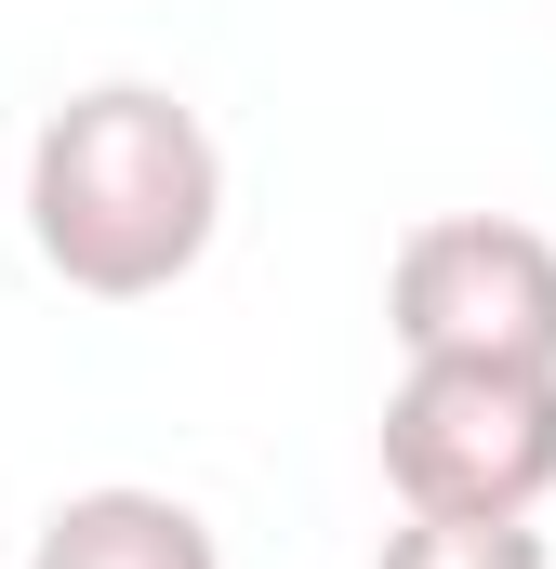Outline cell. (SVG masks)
I'll use <instances>...</instances> for the list:
<instances>
[{
    "mask_svg": "<svg viewBox=\"0 0 556 569\" xmlns=\"http://www.w3.org/2000/svg\"><path fill=\"white\" fill-rule=\"evenodd\" d=\"M226 226V146L159 80H93L27 133V252L93 305L172 291Z\"/></svg>",
    "mask_w": 556,
    "mask_h": 569,
    "instance_id": "1",
    "label": "cell"
},
{
    "mask_svg": "<svg viewBox=\"0 0 556 569\" xmlns=\"http://www.w3.org/2000/svg\"><path fill=\"white\" fill-rule=\"evenodd\" d=\"M385 490L411 517H544L556 371L544 358H411L385 398Z\"/></svg>",
    "mask_w": 556,
    "mask_h": 569,
    "instance_id": "2",
    "label": "cell"
},
{
    "mask_svg": "<svg viewBox=\"0 0 556 569\" xmlns=\"http://www.w3.org/2000/svg\"><path fill=\"white\" fill-rule=\"evenodd\" d=\"M398 358H544L556 371V239L517 212H437L385 266Z\"/></svg>",
    "mask_w": 556,
    "mask_h": 569,
    "instance_id": "3",
    "label": "cell"
},
{
    "mask_svg": "<svg viewBox=\"0 0 556 569\" xmlns=\"http://www.w3.org/2000/svg\"><path fill=\"white\" fill-rule=\"evenodd\" d=\"M27 569H226V543H212V517H199V503L107 477V490H67V503L40 517Z\"/></svg>",
    "mask_w": 556,
    "mask_h": 569,
    "instance_id": "4",
    "label": "cell"
},
{
    "mask_svg": "<svg viewBox=\"0 0 556 569\" xmlns=\"http://www.w3.org/2000/svg\"><path fill=\"white\" fill-rule=\"evenodd\" d=\"M371 569H556V557L530 517H411V530H385Z\"/></svg>",
    "mask_w": 556,
    "mask_h": 569,
    "instance_id": "5",
    "label": "cell"
}]
</instances>
